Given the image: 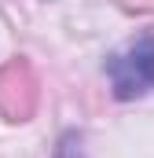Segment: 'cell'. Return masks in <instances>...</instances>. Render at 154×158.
Instances as JSON below:
<instances>
[{
    "mask_svg": "<svg viewBox=\"0 0 154 158\" xmlns=\"http://www.w3.org/2000/svg\"><path fill=\"white\" fill-rule=\"evenodd\" d=\"M125 4H136V7H154V0H125Z\"/></svg>",
    "mask_w": 154,
    "mask_h": 158,
    "instance_id": "277c9868",
    "label": "cell"
},
{
    "mask_svg": "<svg viewBox=\"0 0 154 158\" xmlns=\"http://www.w3.org/2000/svg\"><path fill=\"white\" fill-rule=\"evenodd\" d=\"M37 99H40V85L26 59H11L7 66H0V114L7 121L33 118Z\"/></svg>",
    "mask_w": 154,
    "mask_h": 158,
    "instance_id": "7a4b0ae2",
    "label": "cell"
},
{
    "mask_svg": "<svg viewBox=\"0 0 154 158\" xmlns=\"http://www.w3.org/2000/svg\"><path fill=\"white\" fill-rule=\"evenodd\" d=\"M55 158H81V136H77V132H66V136L59 140Z\"/></svg>",
    "mask_w": 154,
    "mask_h": 158,
    "instance_id": "3957f363",
    "label": "cell"
},
{
    "mask_svg": "<svg viewBox=\"0 0 154 158\" xmlns=\"http://www.w3.org/2000/svg\"><path fill=\"white\" fill-rule=\"evenodd\" d=\"M107 77H110V88L117 99H136V96L154 92V37L151 33L114 52L107 59Z\"/></svg>",
    "mask_w": 154,
    "mask_h": 158,
    "instance_id": "6da1fadb",
    "label": "cell"
}]
</instances>
